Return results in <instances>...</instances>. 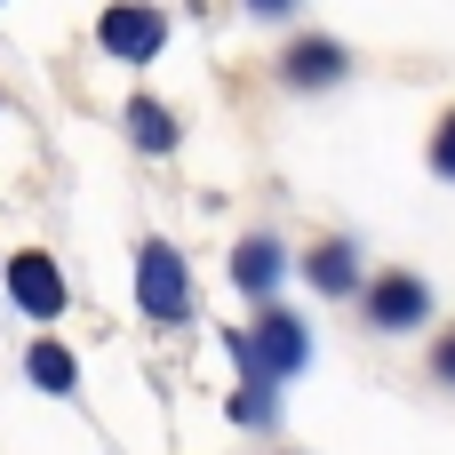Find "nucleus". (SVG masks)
Listing matches in <instances>:
<instances>
[{
    "label": "nucleus",
    "mask_w": 455,
    "mask_h": 455,
    "mask_svg": "<svg viewBox=\"0 0 455 455\" xmlns=\"http://www.w3.org/2000/svg\"><path fill=\"white\" fill-rule=\"evenodd\" d=\"M136 304H144V320H160V328L192 320V272H184V256H176L168 240H144V248H136Z\"/></svg>",
    "instance_id": "f257e3e1"
},
{
    "label": "nucleus",
    "mask_w": 455,
    "mask_h": 455,
    "mask_svg": "<svg viewBox=\"0 0 455 455\" xmlns=\"http://www.w3.org/2000/svg\"><path fill=\"white\" fill-rule=\"evenodd\" d=\"M360 312H368L376 336H416V328L432 320V288H424L416 272H376V280L360 288Z\"/></svg>",
    "instance_id": "f03ea898"
},
{
    "label": "nucleus",
    "mask_w": 455,
    "mask_h": 455,
    "mask_svg": "<svg viewBox=\"0 0 455 455\" xmlns=\"http://www.w3.org/2000/svg\"><path fill=\"white\" fill-rule=\"evenodd\" d=\"M96 40H104L120 64H152V56L168 48V16H160L152 0H112V8L96 16Z\"/></svg>",
    "instance_id": "7ed1b4c3"
},
{
    "label": "nucleus",
    "mask_w": 455,
    "mask_h": 455,
    "mask_svg": "<svg viewBox=\"0 0 455 455\" xmlns=\"http://www.w3.org/2000/svg\"><path fill=\"white\" fill-rule=\"evenodd\" d=\"M248 352H256V368H264L272 384H288V376H304V360H312V328H304L288 304H264V312H256Z\"/></svg>",
    "instance_id": "20e7f679"
},
{
    "label": "nucleus",
    "mask_w": 455,
    "mask_h": 455,
    "mask_svg": "<svg viewBox=\"0 0 455 455\" xmlns=\"http://www.w3.org/2000/svg\"><path fill=\"white\" fill-rule=\"evenodd\" d=\"M280 80H288V88H304V96H320V88L352 80V48H344V40H328V32H304V40H288V48H280Z\"/></svg>",
    "instance_id": "39448f33"
},
{
    "label": "nucleus",
    "mask_w": 455,
    "mask_h": 455,
    "mask_svg": "<svg viewBox=\"0 0 455 455\" xmlns=\"http://www.w3.org/2000/svg\"><path fill=\"white\" fill-rule=\"evenodd\" d=\"M8 296H16V312L56 320V312H64V272H56V256H48V248H16V256H8Z\"/></svg>",
    "instance_id": "423d86ee"
},
{
    "label": "nucleus",
    "mask_w": 455,
    "mask_h": 455,
    "mask_svg": "<svg viewBox=\"0 0 455 455\" xmlns=\"http://www.w3.org/2000/svg\"><path fill=\"white\" fill-rule=\"evenodd\" d=\"M280 280H288V240L248 232V240L232 248V288H240L248 304H272V296H280Z\"/></svg>",
    "instance_id": "0eeeda50"
},
{
    "label": "nucleus",
    "mask_w": 455,
    "mask_h": 455,
    "mask_svg": "<svg viewBox=\"0 0 455 455\" xmlns=\"http://www.w3.org/2000/svg\"><path fill=\"white\" fill-rule=\"evenodd\" d=\"M304 280H312L320 296H360V288H368V264H360V240H320V248L304 256Z\"/></svg>",
    "instance_id": "6e6552de"
},
{
    "label": "nucleus",
    "mask_w": 455,
    "mask_h": 455,
    "mask_svg": "<svg viewBox=\"0 0 455 455\" xmlns=\"http://www.w3.org/2000/svg\"><path fill=\"white\" fill-rule=\"evenodd\" d=\"M128 136H136V152H176L184 128H176V112H168L160 96H136V104H128Z\"/></svg>",
    "instance_id": "1a4fd4ad"
},
{
    "label": "nucleus",
    "mask_w": 455,
    "mask_h": 455,
    "mask_svg": "<svg viewBox=\"0 0 455 455\" xmlns=\"http://www.w3.org/2000/svg\"><path fill=\"white\" fill-rule=\"evenodd\" d=\"M24 368H32V384H40V392H72V384H80V360H72L64 344H32V352H24Z\"/></svg>",
    "instance_id": "9d476101"
},
{
    "label": "nucleus",
    "mask_w": 455,
    "mask_h": 455,
    "mask_svg": "<svg viewBox=\"0 0 455 455\" xmlns=\"http://www.w3.org/2000/svg\"><path fill=\"white\" fill-rule=\"evenodd\" d=\"M432 176H440V184H455V104H448V120L432 128Z\"/></svg>",
    "instance_id": "9b49d317"
},
{
    "label": "nucleus",
    "mask_w": 455,
    "mask_h": 455,
    "mask_svg": "<svg viewBox=\"0 0 455 455\" xmlns=\"http://www.w3.org/2000/svg\"><path fill=\"white\" fill-rule=\"evenodd\" d=\"M232 424L264 432V424H272V392H232Z\"/></svg>",
    "instance_id": "f8f14e48"
},
{
    "label": "nucleus",
    "mask_w": 455,
    "mask_h": 455,
    "mask_svg": "<svg viewBox=\"0 0 455 455\" xmlns=\"http://www.w3.org/2000/svg\"><path fill=\"white\" fill-rule=\"evenodd\" d=\"M432 376H440V384H448V392H455V328H448V336H440V344H432Z\"/></svg>",
    "instance_id": "ddd939ff"
},
{
    "label": "nucleus",
    "mask_w": 455,
    "mask_h": 455,
    "mask_svg": "<svg viewBox=\"0 0 455 455\" xmlns=\"http://www.w3.org/2000/svg\"><path fill=\"white\" fill-rule=\"evenodd\" d=\"M256 16H296V0H248Z\"/></svg>",
    "instance_id": "4468645a"
}]
</instances>
